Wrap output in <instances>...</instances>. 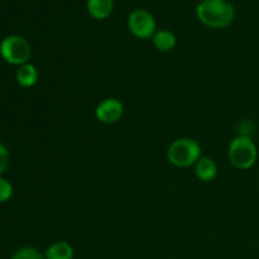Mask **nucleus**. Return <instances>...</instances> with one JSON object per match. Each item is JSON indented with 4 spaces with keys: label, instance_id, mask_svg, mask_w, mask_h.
<instances>
[{
    "label": "nucleus",
    "instance_id": "obj_1",
    "mask_svg": "<svg viewBox=\"0 0 259 259\" xmlns=\"http://www.w3.org/2000/svg\"><path fill=\"white\" fill-rule=\"evenodd\" d=\"M196 15L206 27L222 29L232 24L235 10L228 0H201L196 7Z\"/></svg>",
    "mask_w": 259,
    "mask_h": 259
},
{
    "label": "nucleus",
    "instance_id": "obj_2",
    "mask_svg": "<svg viewBox=\"0 0 259 259\" xmlns=\"http://www.w3.org/2000/svg\"><path fill=\"white\" fill-rule=\"evenodd\" d=\"M228 158L233 167L242 171L252 168L258 158V149L249 136H238L230 142Z\"/></svg>",
    "mask_w": 259,
    "mask_h": 259
},
{
    "label": "nucleus",
    "instance_id": "obj_3",
    "mask_svg": "<svg viewBox=\"0 0 259 259\" xmlns=\"http://www.w3.org/2000/svg\"><path fill=\"white\" fill-rule=\"evenodd\" d=\"M201 157V147L195 139L179 138L169 144L167 149V159L169 163L179 168L195 166Z\"/></svg>",
    "mask_w": 259,
    "mask_h": 259
},
{
    "label": "nucleus",
    "instance_id": "obj_4",
    "mask_svg": "<svg viewBox=\"0 0 259 259\" xmlns=\"http://www.w3.org/2000/svg\"><path fill=\"white\" fill-rule=\"evenodd\" d=\"M0 55L5 62L13 66H22L28 63L32 50L25 38L20 35H9L0 43Z\"/></svg>",
    "mask_w": 259,
    "mask_h": 259
},
{
    "label": "nucleus",
    "instance_id": "obj_5",
    "mask_svg": "<svg viewBox=\"0 0 259 259\" xmlns=\"http://www.w3.org/2000/svg\"><path fill=\"white\" fill-rule=\"evenodd\" d=\"M128 28L132 34L138 39H149L154 35L156 30V20L153 15L144 9H136L129 14Z\"/></svg>",
    "mask_w": 259,
    "mask_h": 259
},
{
    "label": "nucleus",
    "instance_id": "obj_6",
    "mask_svg": "<svg viewBox=\"0 0 259 259\" xmlns=\"http://www.w3.org/2000/svg\"><path fill=\"white\" fill-rule=\"evenodd\" d=\"M124 105L115 98L104 99L95 109V118L100 123L115 124L123 118Z\"/></svg>",
    "mask_w": 259,
    "mask_h": 259
},
{
    "label": "nucleus",
    "instance_id": "obj_7",
    "mask_svg": "<svg viewBox=\"0 0 259 259\" xmlns=\"http://www.w3.org/2000/svg\"><path fill=\"white\" fill-rule=\"evenodd\" d=\"M218 164L210 157L201 156L195 163V175L201 182H211L218 176Z\"/></svg>",
    "mask_w": 259,
    "mask_h": 259
},
{
    "label": "nucleus",
    "instance_id": "obj_8",
    "mask_svg": "<svg viewBox=\"0 0 259 259\" xmlns=\"http://www.w3.org/2000/svg\"><path fill=\"white\" fill-rule=\"evenodd\" d=\"M86 9L94 19L104 20L113 13L114 0H88Z\"/></svg>",
    "mask_w": 259,
    "mask_h": 259
},
{
    "label": "nucleus",
    "instance_id": "obj_9",
    "mask_svg": "<svg viewBox=\"0 0 259 259\" xmlns=\"http://www.w3.org/2000/svg\"><path fill=\"white\" fill-rule=\"evenodd\" d=\"M152 43L159 52H169L176 47L177 39L176 35L171 30L161 29L154 33V35L152 37Z\"/></svg>",
    "mask_w": 259,
    "mask_h": 259
},
{
    "label": "nucleus",
    "instance_id": "obj_10",
    "mask_svg": "<svg viewBox=\"0 0 259 259\" xmlns=\"http://www.w3.org/2000/svg\"><path fill=\"white\" fill-rule=\"evenodd\" d=\"M75 252L70 243L65 240L55 242L45 252L46 259H73Z\"/></svg>",
    "mask_w": 259,
    "mask_h": 259
},
{
    "label": "nucleus",
    "instance_id": "obj_11",
    "mask_svg": "<svg viewBox=\"0 0 259 259\" xmlns=\"http://www.w3.org/2000/svg\"><path fill=\"white\" fill-rule=\"evenodd\" d=\"M38 70L32 63H24L19 66L17 71V81L22 88H32L38 81Z\"/></svg>",
    "mask_w": 259,
    "mask_h": 259
},
{
    "label": "nucleus",
    "instance_id": "obj_12",
    "mask_svg": "<svg viewBox=\"0 0 259 259\" xmlns=\"http://www.w3.org/2000/svg\"><path fill=\"white\" fill-rule=\"evenodd\" d=\"M12 259H46L45 255L33 247L20 248L19 250L14 253Z\"/></svg>",
    "mask_w": 259,
    "mask_h": 259
},
{
    "label": "nucleus",
    "instance_id": "obj_13",
    "mask_svg": "<svg viewBox=\"0 0 259 259\" xmlns=\"http://www.w3.org/2000/svg\"><path fill=\"white\" fill-rule=\"evenodd\" d=\"M13 195V186L5 179H0V202H7Z\"/></svg>",
    "mask_w": 259,
    "mask_h": 259
},
{
    "label": "nucleus",
    "instance_id": "obj_14",
    "mask_svg": "<svg viewBox=\"0 0 259 259\" xmlns=\"http://www.w3.org/2000/svg\"><path fill=\"white\" fill-rule=\"evenodd\" d=\"M9 151L7 149V147L3 146V144L0 143V175L4 171H7L8 166H9Z\"/></svg>",
    "mask_w": 259,
    "mask_h": 259
}]
</instances>
